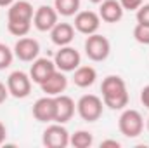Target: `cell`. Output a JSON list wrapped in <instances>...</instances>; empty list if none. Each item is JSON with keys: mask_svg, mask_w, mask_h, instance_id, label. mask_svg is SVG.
I'll return each mask as SVG.
<instances>
[{"mask_svg": "<svg viewBox=\"0 0 149 148\" xmlns=\"http://www.w3.org/2000/svg\"><path fill=\"white\" fill-rule=\"evenodd\" d=\"M38 52H40V44L38 40L30 37H21L16 45H14V56L21 61H35L38 58Z\"/></svg>", "mask_w": 149, "mask_h": 148, "instance_id": "30bf717a", "label": "cell"}, {"mask_svg": "<svg viewBox=\"0 0 149 148\" xmlns=\"http://www.w3.org/2000/svg\"><path fill=\"white\" fill-rule=\"evenodd\" d=\"M90 2H92V4H101L102 0H90Z\"/></svg>", "mask_w": 149, "mask_h": 148, "instance_id": "4dcf8cb0", "label": "cell"}, {"mask_svg": "<svg viewBox=\"0 0 149 148\" xmlns=\"http://www.w3.org/2000/svg\"><path fill=\"white\" fill-rule=\"evenodd\" d=\"M118 129L123 136L127 138H137L142 134V129H144V118L142 115L134 108H128V110H123V113L120 115L118 118Z\"/></svg>", "mask_w": 149, "mask_h": 148, "instance_id": "7a4b0ae2", "label": "cell"}, {"mask_svg": "<svg viewBox=\"0 0 149 148\" xmlns=\"http://www.w3.org/2000/svg\"><path fill=\"white\" fill-rule=\"evenodd\" d=\"M134 38L142 45H149V25L137 23V26L134 28Z\"/></svg>", "mask_w": 149, "mask_h": 148, "instance_id": "7402d4cb", "label": "cell"}, {"mask_svg": "<svg viewBox=\"0 0 149 148\" xmlns=\"http://www.w3.org/2000/svg\"><path fill=\"white\" fill-rule=\"evenodd\" d=\"M12 59H14V52L5 44H0V70L9 68L12 65Z\"/></svg>", "mask_w": 149, "mask_h": 148, "instance_id": "603a6c76", "label": "cell"}, {"mask_svg": "<svg viewBox=\"0 0 149 148\" xmlns=\"http://www.w3.org/2000/svg\"><path fill=\"white\" fill-rule=\"evenodd\" d=\"M54 9L57 11V14L70 18L74 16L80 9V0H54Z\"/></svg>", "mask_w": 149, "mask_h": 148, "instance_id": "d6986e66", "label": "cell"}, {"mask_svg": "<svg viewBox=\"0 0 149 148\" xmlns=\"http://www.w3.org/2000/svg\"><path fill=\"white\" fill-rule=\"evenodd\" d=\"M99 16L106 23H118L123 18V7L120 0H102L99 7Z\"/></svg>", "mask_w": 149, "mask_h": 148, "instance_id": "2e32d148", "label": "cell"}, {"mask_svg": "<svg viewBox=\"0 0 149 148\" xmlns=\"http://www.w3.org/2000/svg\"><path fill=\"white\" fill-rule=\"evenodd\" d=\"M40 87H42V91H43L47 96H59V94H63V92L66 91V87H68V78H66L64 72L56 70L47 80H43V82L40 84Z\"/></svg>", "mask_w": 149, "mask_h": 148, "instance_id": "7c38bea8", "label": "cell"}, {"mask_svg": "<svg viewBox=\"0 0 149 148\" xmlns=\"http://www.w3.org/2000/svg\"><path fill=\"white\" fill-rule=\"evenodd\" d=\"M50 38L56 45L64 47L70 45L74 38V26L70 23H57L52 30H50Z\"/></svg>", "mask_w": 149, "mask_h": 148, "instance_id": "e0dca14e", "label": "cell"}, {"mask_svg": "<svg viewBox=\"0 0 149 148\" xmlns=\"http://www.w3.org/2000/svg\"><path fill=\"white\" fill-rule=\"evenodd\" d=\"M57 11L50 5H40L33 14V25L38 32H50L57 25Z\"/></svg>", "mask_w": 149, "mask_h": 148, "instance_id": "9c48e42d", "label": "cell"}, {"mask_svg": "<svg viewBox=\"0 0 149 148\" xmlns=\"http://www.w3.org/2000/svg\"><path fill=\"white\" fill-rule=\"evenodd\" d=\"M102 108H104V101L99 96H95V94H85L76 103L78 115L85 122H95V120H99L101 115H102Z\"/></svg>", "mask_w": 149, "mask_h": 148, "instance_id": "3957f363", "label": "cell"}, {"mask_svg": "<svg viewBox=\"0 0 149 148\" xmlns=\"http://www.w3.org/2000/svg\"><path fill=\"white\" fill-rule=\"evenodd\" d=\"M111 52V44L109 40L99 33L87 35L85 40V54L92 61H104Z\"/></svg>", "mask_w": 149, "mask_h": 148, "instance_id": "277c9868", "label": "cell"}, {"mask_svg": "<svg viewBox=\"0 0 149 148\" xmlns=\"http://www.w3.org/2000/svg\"><path fill=\"white\" fill-rule=\"evenodd\" d=\"M33 5L26 0H17L12 5H9L7 11V19L9 21H33Z\"/></svg>", "mask_w": 149, "mask_h": 148, "instance_id": "5bb4252c", "label": "cell"}, {"mask_svg": "<svg viewBox=\"0 0 149 148\" xmlns=\"http://www.w3.org/2000/svg\"><path fill=\"white\" fill-rule=\"evenodd\" d=\"M144 0H120L123 11H137L141 5H142Z\"/></svg>", "mask_w": 149, "mask_h": 148, "instance_id": "d4e9b609", "label": "cell"}, {"mask_svg": "<svg viewBox=\"0 0 149 148\" xmlns=\"http://www.w3.org/2000/svg\"><path fill=\"white\" fill-rule=\"evenodd\" d=\"M141 103L149 110V85H146V87L141 91Z\"/></svg>", "mask_w": 149, "mask_h": 148, "instance_id": "484cf974", "label": "cell"}, {"mask_svg": "<svg viewBox=\"0 0 149 148\" xmlns=\"http://www.w3.org/2000/svg\"><path fill=\"white\" fill-rule=\"evenodd\" d=\"M7 30L14 37H24L31 30V23L28 21H7Z\"/></svg>", "mask_w": 149, "mask_h": 148, "instance_id": "44dd1931", "label": "cell"}, {"mask_svg": "<svg viewBox=\"0 0 149 148\" xmlns=\"http://www.w3.org/2000/svg\"><path fill=\"white\" fill-rule=\"evenodd\" d=\"M16 0H0V7H9V5H12Z\"/></svg>", "mask_w": 149, "mask_h": 148, "instance_id": "f546056e", "label": "cell"}, {"mask_svg": "<svg viewBox=\"0 0 149 148\" xmlns=\"http://www.w3.org/2000/svg\"><path fill=\"white\" fill-rule=\"evenodd\" d=\"M7 89H9V94L14 96L16 99H24L31 92V77L21 70L12 72L7 77Z\"/></svg>", "mask_w": 149, "mask_h": 148, "instance_id": "5b68a950", "label": "cell"}, {"mask_svg": "<svg viewBox=\"0 0 149 148\" xmlns=\"http://www.w3.org/2000/svg\"><path fill=\"white\" fill-rule=\"evenodd\" d=\"M137 23L149 25V4H142L137 9Z\"/></svg>", "mask_w": 149, "mask_h": 148, "instance_id": "cb8c5ba5", "label": "cell"}, {"mask_svg": "<svg viewBox=\"0 0 149 148\" xmlns=\"http://www.w3.org/2000/svg\"><path fill=\"white\" fill-rule=\"evenodd\" d=\"M80 61H81L80 52L74 47H70V45L61 47L54 56L56 68L61 70V72H74L80 66Z\"/></svg>", "mask_w": 149, "mask_h": 148, "instance_id": "52a82bcc", "label": "cell"}, {"mask_svg": "<svg viewBox=\"0 0 149 148\" xmlns=\"http://www.w3.org/2000/svg\"><path fill=\"white\" fill-rule=\"evenodd\" d=\"M5 136H7V129H5V125L0 122V145L5 141Z\"/></svg>", "mask_w": 149, "mask_h": 148, "instance_id": "f1b7e54d", "label": "cell"}, {"mask_svg": "<svg viewBox=\"0 0 149 148\" xmlns=\"http://www.w3.org/2000/svg\"><path fill=\"white\" fill-rule=\"evenodd\" d=\"M74 30L83 33V35H92L97 33L101 26V16L94 11H80L74 16Z\"/></svg>", "mask_w": 149, "mask_h": 148, "instance_id": "ba28073f", "label": "cell"}, {"mask_svg": "<svg viewBox=\"0 0 149 148\" xmlns=\"http://www.w3.org/2000/svg\"><path fill=\"white\" fill-rule=\"evenodd\" d=\"M33 117L38 122H54L56 120V96H43L33 105Z\"/></svg>", "mask_w": 149, "mask_h": 148, "instance_id": "8fae6325", "label": "cell"}, {"mask_svg": "<svg viewBox=\"0 0 149 148\" xmlns=\"http://www.w3.org/2000/svg\"><path fill=\"white\" fill-rule=\"evenodd\" d=\"M42 141L49 148H66L70 145V132L66 131V127L63 124L56 122L43 131Z\"/></svg>", "mask_w": 149, "mask_h": 148, "instance_id": "8992f818", "label": "cell"}, {"mask_svg": "<svg viewBox=\"0 0 149 148\" xmlns=\"http://www.w3.org/2000/svg\"><path fill=\"white\" fill-rule=\"evenodd\" d=\"M101 92H102V101L104 106L111 110H123L128 105V91L127 84L121 77L118 75H108L102 84H101Z\"/></svg>", "mask_w": 149, "mask_h": 148, "instance_id": "6da1fadb", "label": "cell"}, {"mask_svg": "<svg viewBox=\"0 0 149 148\" xmlns=\"http://www.w3.org/2000/svg\"><path fill=\"white\" fill-rule=\"evenodd\" d=\"M94 143V136L88 131H76L73 136H70V145L74 148H88Z\"/></svg>", "mask_w": 149, "mask_h": 148, "instance_id": "ffe728a7", "label": "cell"}, {"mask_svg": "<svg viewBox=\"0 0 149 148\" xmlns=\"http://www.w3.org/2000/svg\"><path fill=\"white\" fill-rule=\"evenodd\" d=\"M74 115V101L66 96V94H59L56 96V120L57 124H66L73 118Z\"/></svg>", "mask_w": 149, "mask_h": 148, "instance_id": "9a60e30c", "label": "cell"}, {"mask_svg": "<svg viewBox=\"0 0 149 148\" xmlns=\"http://www.w3.org/2000/svg\"><path fill=\"white\" fill-rule=\"evenodd\" d=\"M95 78H97V72L92 66H78L74 70V75H73L74 85L76 87H81V89L90 87L95 82Z\"/></svg>", "mask_w": 149, "mask_h": 148, "instance_id": "ac0fdd59", "label": "cell"}, {"mask_svg": "<svg viewBox=\"0 0 149 148\" xmlns=\"http://www.w3.org/2000/svg\"><path fill=\"white\" fill-rule=\"evenodd\" d=\"M56 70H57V68H56V63H54V61H50V59H47V58H37V59L33 61L31 68H30V77H31V80H33L35 84L40 85L43 80H47Z\"/></svg>", "mask_w": 149, "mask_h": 148, "instance_id": "4fadbf2b", "label": "cell"}, {"mask_svg": "<svg viewBox=\"0 0 149 148\" xmlns=\"http://www.w3.org/2000/svg\"><path fill=\"white\" fill-rule=\"evenodd\" d=\"M148 131H149V118H148Z\"/></svg>", "mask_w": 149, "mask_h": 148, "instance_id": "1f68e13d", "label": "cell"}, {"mask_svg": "<svg viewBox=\"0 0 149 148\" xmlns=\"http://www.w3.org/2000/svg\"><path fill=\"white\" fill-rule=\"evenodd\" d=\"M106 147H113V148H120V143L116 140H106L101 143V148H106Z\"/></svg>", "mask_w": 149, "mask_h": 148, "instance_id": "83f0119b", "label": "cell"}, {"mask_svg": "<svg viewBox=\"0 0 149 148\" xmlns=\"http://www.w3.org/2000/svg\"><path fill=\"white\" fill-rule=\"evenodd\" d=\"M7 96H9V89H7V85L3 82H0V105L7 99Z\"/></svg>", "mask_w": 149, "mask_h": 148, "instance_id": "4316f807", "label": "cell"}]
</instances>
